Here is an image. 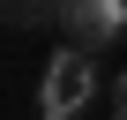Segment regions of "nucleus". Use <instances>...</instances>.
I'll return each instance as SVG.
<instances>
[{
  "mask_svg": "<svg viewBox=\"0 0 127 120\" xmlns=\"http://www.w3.org/2000/svg\"><path fill=\"white\" fill-rule=\"evenodd\" d=\"M52 23L67 30V53L97 60L112 38H127V0H60V8H52Z\"/></svg>",
  "mask_w": 127,
  "mask_h": 120,
  "instance_id": "obj_2",
  "label": "nucleus"
},
{
  "mask_svg": "<svg viewBox=\"0 0 127 120\" xmlns=\"http://www.w3.org/2000/svg\"><path fill=\"white\" fill-rule=\"evenodd\" d=\"M15 30H30V23H52V8H37V0H15V8H0Z\"/></svg>",
  "mask_w": 127,
  "mask_h": 120,
  "instance_id": "obj_3",
  "label": "nucleus"
},
{
  "mask_svg": "<svg viewBox=\"0 0 127 120\" xmlns=\"http://www.w3.org/2000/svg\"><path fill=\"white\" fill-rule=\"evenodd\" d=\"M112 120H127V75L112 83Z\"/></svg>",
  "mask_w": 127,
  "mask_h": 120,
  "instance_id": "obj_4",
  "label": "nucleus"
},
{
  "mask_svg": "<svg viewBox=\"0 0 127 120\" xmlns=\"http://www.w3.org/2000/svg\"><path fill=\"white\" fill-rule=\"evenodd\" d=\"M90 98H97V60H82V53H67V45H60V53L45 60V83H37V113H45V120H75Z\"/></svg>",
  "mask_w": 127,
  "mask_h": 120,
  "instance_id": "obj_1",
  "label": "nucleus"
}]
</instances>
